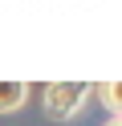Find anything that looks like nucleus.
Returning a JSON list of instances; mask_svg holds the SVG:
<instances>
[{
  "instance_id": "obj_1",
  "label": "nucleus",
  "mask_w": 122,
  "mask_h": 126,
  "mask_svg": "<svg viewBox=\"0 0 122 126\" xmlns=\"http://www.w3.org/2000/svg\"><path fill=\"white\" fill-rule=\"evenodd\" d=\"M89 98V85L86 81H49L41 102H45V114L49 118H73Z\"/></svg>"
},
{
  "instance_id": "obj_2",
  "label": "nucleus",
  "mask_w": 122,
  "mask_h": 126,
  "mask_svg": "<svg viewBox=\"0 0 122 126\" xmlns=\"http://www.w3.org/2000/svg\"><path fill=\"white\" fill-rule=\"evenodd\" d=\"M29 98V81H12V77H0V114H16Z\"/></svg>"
},
{
  "instance_id": "obj_3",
  "label": "nucleus",
  "mask_w": 122,
  "mask_h": 126,
  "mask_svg": "<svg viewBox=\"0 0 122 126\" xmlns=\"http://www.w3.org/2000/svg\"><path fill=\"white\" fill-rule=\"evenodd\" d=\"M102 98H106V106L114 110V118H118V81H106L102 85Z\"/></svg>"
},
{
  "instance_id": "obj_4",
  "label": "nucleus",
  "mask_w": 122,
  "mask_h": 126,
  "mask_svg": "<svg viewBox=\"0 0 122 126\" xmlns=\"http://www.w3.org/2000/svg\"><path fill=\"white\" fill-rule=\"evenodd\" d=\"M106 126H122V122H118V118H110V122H106Z\"/></svg>"
}]
</instances>
